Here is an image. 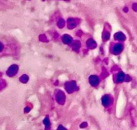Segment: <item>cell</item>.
<instances>
[{
    "label": "cell",
    "mask_w": 137,
    "mask_h": 130,
    "mask_svg": "<svg viewBox=\"0 0 137 130\" xmlns=\"http://www.w3.org/2000/svg\"><path fill=\"white\" fill-rule=\"evenodd\" d=\"M125 76H124V74L123 73V72H120L118 74V76H117V77H116V82L117 83H121V82H123L124 80V77Z\"/></svg>",
    "instance_id": "8992f818"
},
{
    "label": "cell",
    "mask_w": 137,
    "mask_h": 130,
    "mask_svg": "<svg viewBox=\"0 0 137 130\" xmlns=\"http://www.w3.org/2000/svg\"><path fill=\"white\" fill-rule=\"evenodd\" d=\"M89 83H91V85L95 87L99 83V79L97 76H91L89 78Z\"/></svg>",
    "instance_id": "5b68a950"
},
{
    "label": "cell",
    "mask_w": 137,
    "mask_h": 130,
    "mask_svg": "<svg viewBox=\"0 0 137 130\" xmlns=\"http://www.w3.org/2000/svg\"><path fill=\"white\" fill-rule=\"evenodd\" d=\"M27 80H28V76H26V75H23L22 76V78H20V81L23 82V83H26Z\"/></svg>",
    "instance_id": "52a82bcc"
},
{
    "label": "cell",
    "mask_w": 137,
    "mask_h": 130,
    "mask_svg": "<svg viewBox=\"0 0 137 130\" xmlns=\"http://www.w3.org/2000/svg\"><path fill=\"white\" fill-rule=\"evenodd\" d=\"M56 98V100H57V102L59 105H63V104H64L66 97H65V95H64V93H63V92H61V91L58 92Z\"/></svg>",
    "instance_id": "7a4b0ae2"
},
{
    "label": "cell",
    "mask_w": 137,
    "mask_h": 130,
    "mask_svg": "<svg viewBox=\"0 0 137 130\" xmlns=\"http://www.w3.org/2000/svg\"><path fill=\"white\" fill-rule=\"evenodd\" d=\"M102 105L104 108H108L112 106L113 105V98L111 95H104L102 99Z\"/></svg>",
    "instance_id": "6da1fadb"
},
{
    "label": "cell",
    "mask_w": 137,
    "mask_h": 130,
    "mask_svg": "<svg viewBox=\"0 0 137 130\" xmlns=\"http://www.w3.org/2000/svg\"><path fill=\"white\" fill-rule=\"evenodd\" d=\"M65 88L67 91L68 93H71V92H74L77 87H76V84L75 82H71V83H67L66 85H65Z\"/></svg>",
    "instance_id": "3957f363"
},
{
    "label": "cell",
    "mask_w": 137,
    "mask_h": 130,
    "mask_svg": "<svg viewBox=\"0 0 137 130\" xmlns=\"http://www.w3.org/2000/svg\"><path fill=\"white\" fill-rule=\"evenodd\" d=\"M57 130H67L65 127H63V125H59V127H58V129Z\"/></svg>",
    "instance_id": "ba28073f"
},
{
    "label": "cell",
    "mask_w": 137,
    "mask_h": 130,
    "mask_svg": "<svg viewBox=\"0 0 137 130\" xmlns=\"http://www.w3.org/2000/svg\"><path fill=\"white\" fill-rule=\"evenodd\" d=\"M17 72H18V66L17 65H12L7 70V75L9 76H14L16 75Z\"/></svg>",
    "instance_id": "277c9868"
},
{
    "label": "cell",
    "mask_w": 137,
    "mask_h": 130,
    "mask_svg": "<svg viewBox=\"0 0 137 130\" xmlns=\"http://www.w3.org/2000/svg\"><path fill=\"white\" fill-rule=\"evenodd\" d=\"M2 50H3V45L0 43V51H1Z\"/></svg>",
    "instance_id": "9c48e42d"
},
{
    "label": "cell",
    "mask_w": 137,
    "mask_h": 130,
    "mask_svg": "<svg viewBox=\"0 0 137 130\" xmlns=\"http://www.w3.org/2000/svg\"><path fill=\"white\" fill-rule=\"evenodd\" d=\"M2 88V81H1V80H0V89Z\"/></svg>",
    "instance_id": "30bf717a"
}]
</instances>
